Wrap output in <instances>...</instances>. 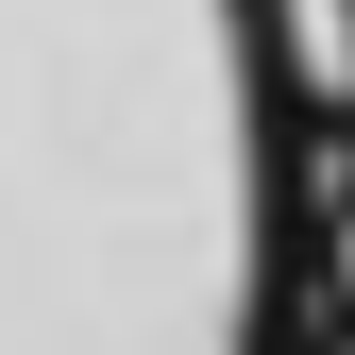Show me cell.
<instances>
[{
    "mask_svg": "<svg viewBox=\"0 0 355 355\" xmlns=\"http://www.w3.org/2000/svg\"><path fill=\"white\" fill-rule=\"evenodd\" d=\"M0 355H271L254 0H0Z\"/></svg>",
    "mask_w": 355,
    "mask_h": 355,
    "instance_id": "obj_1",
    "label": "cell"
}]
</instances>
